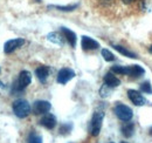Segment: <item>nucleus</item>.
<instances>
[{"label":"nucleus","mask_w":152,"mask_h":143,"mask_svg":"<svg viewBox=\"0 0 152 143\" xmlns=\"http://www.w3.org/2000/svg\"><path fill=\"white\" fill-rule=\"evenodd\" d=\"M111 72L115 74H119V75H128V67L124 66H113Z\"/></svg>","instance_id":"19"},{"label":"nucleus","mask_w":152,"mask_h":143,"mask_svg":"<svg viewBox=\"0 0 152 143\" xmlns=\"http://www.w3.org/2000/svg\"><path fill=\"white\" fill-rule=\"evenodd\" d=\"M137 0H122V2L123 4H125V5H131L133 2H136Z\"/></svg>","instance_id":"25"},{"label":"nucleus","mask_w":152,"mask_h":143,"mask_svg":"<svg viewBox=\"0 0 152 143\" xmlns=\"http://www.w3.org/2000/svg\"><path fill=\"white\" fill-rule=\"evenodd\" d=\"M110 88L111 87H109V86H107L105 83L102 86V88L99 89V94H101V96L102 97H107V96H109L110 95Z\"/></svg>","instance_id":"24"},{"label":"nucleus","mask_w":152,"mask_h":143,"mask_svg":"<svg viewBox=\"0 0 152 143\" xmlns=\"http://www.w3.org/2000/svg\"><path fill=\"white\" fill-rule=\"evenodd\" d=\"M56 117L53 114H45L40 120V125H43L47 129H54L56 125Z\"/></svg>","instance_id":"10"},{"label":"nucleus","mask_w":152,"mask_h":143,"mask_svg":"<svg viewBox=\"0 0 152 143\" xmlns=\"http://www.w3.org/2000/svg\"><path fill=\"white\" fill-rule=\"evenodd\" d=\"M61 32H62V35L64 36V39L69 42V45H70L72 47H75L76 41H77V36H76L75 33H74L73 31L66 28V27H62V28H61Z\"/></svg>","instance_id":"12"},{"label":"nucleus","mask_w":152,"mask_h":143,"mask_svg":"<svg viewBox=\"0 0 152 143\" xmlns=\"http://www.w3.org/2000/svg\"><path fill=\"white\" fill-rule=\"evenodd\" d=\"M145 74V71L143 67L138 66V65H132V66H129L128 67V75L131 76L133 79H138L140 76H143Z\"/></svg>","instance_id":"14"},{"label":"nucleus","mask_w":152,"mask_h":143,"mask_svg":"<svg viewBox=\"0 0 152 143\" xmlns=\"http://www.w3.org/2000/svg\"><path fill=\"white\" fill-rule=\"evenodd\" d=\"M73 129V125L72 123H63L60 127V134L62 135H68Z\"/></svg>","instance_id":"20"},{"label":"nucleus","mask_w":152,"mask_h":143,"mask_svg":"<svg viewBox=\"0 0 152 143\" xmlns=\"http://www.w3.org/2000/svg\"><path fill=\"white\" fill-rule=\"evenodd\" d=\"M23 43H25L23 39H12V40H8V41H6V43L4 46V52L6 54L13 53L15 49H18L19 47H21Z\"/></svg>","instance_id":"7"},{"label":"nucleus","mask_w":152,"mask_h":143,"mask_svg":"<svg viewBox=\"0 0 152 143\" xmlns=\"http://www.w3.org/2000/svg\"><path fill=\"white\" fill-rule=\"evenodd\" d=\"M110 143H114V142H110Z\"/></svg>","instance_id":"30"},{"label":"nucleus","mask_w":152,"mask_h":143,"mask_svg":"<svg viewBox=\"0 0 152 143\" xmlns=\"http://www.w3.org/2000/svg\"><path fill=\"white\" fill-rule=\"evenodd\" d=\"M128 96H129L130 101L132 102L134 106L140 107V106H144V105L146 103V100H145V99L143 97V95H142L139 91H137V90L129 89L128 90Z\"/></svg>","instance_id":"8"},{"label":"nucleus","mask_w":152,"mask_h":143,"mask_svg":"<svg viewBox=\"0 0 152 143\" xmlns=\"http://www.w3.org/2000/svg\"><path fill=\"white\" fill-rule=\"evenodd\" d=\"M0 72H1V69H0Z\"/></svg>","instance_id":"31"},{"label":"nucleus","mask_w":152,"mask_h":143,"mask_svg":"<svg viewBox=\"0 0 152 143\" xmlns=\"http://www.w3.org/2000/svg\"><path fill=\"white\" fill-rule=\"evenodd\" d=\"M101 53H102L103 59H104L105 61H108V62H109V61H114L115 60V55L111 53L109 49H105V48H104V49H102V52H101Z\"/></svg>","instance_id":"21"},{"label":"nucleus","mask_w":152,"mask_h":143,"mask_svg":"<svg viewBox=\"0 0 152 143\" xmlns=\"http://www.w3.org/2000/svg\"><path fill=\"white\" fill-rule=\"evenodd\" d=\"M12 108H13V111L14 114L19 117V119H25L27 117L29 114H31V105L26 101V100H22V99H19V100H15L12 105Z\"/></svg>","instance_id":"2"},{"label":"nucleus","mask_w":152,"mask_h":143,"mask_svg":"<svg viewBox=\"0 0 152 143\" xmlns=\"http://www.w3.org/2000/svg\"><path fill=\"white\" fill-rule=\"evenodd\" d=\"M122 143H126V142H122Z\"/></svg>","instance_id":"29"},{"label":"nucleus","mask_w":152,"mask_h":143,"mask_svg":"<svg viewBox=\"0 0 152 143\" xmlns=\"http://www.w3.org/2000/svg\"><path fill=\"white\" fill-rule=\"evenodd\" d=\"M31 82H32V74H31L28 71H22L19 74L18 80L13 83L12 93H14V94L21 93V91L25 89Z\"/></svg>","instance_id":"1"},{"label":"nucleus","mask_w":152,"mask_h":143,"mask_svg":"<svg viewBox=\"0 0 152 143\" xmlns=\"http://www.w3.org/2000/svg\"><path fill=\"white\" fill-rule=\"evenodd\" d=\"M49 8H56L58 11H64V12H70V11H74L75 8L78 7V5H69V6H57V5H53V6H48Z\"/></svg>","instance_id":"18"},{"label":"nucleus","mask_w":152,"mask_h":143,"mask_svg":"<svg viewBox=\"0 0 152 143\" xmlns=\"http://www.w3.org/2000/svg\"><path fill=\"white\" fill-rule=\"evenodd\" d=\"M149 134H150V135L152 136V127L150 128V130H149Z\"/></svg>","instance_id":"26"},{"label":"nucleus","mask_w":152,"mask_h":143,"mask_svg":"<svg viewBox=\"0 0 152 143\" xmlns=\"http://www.w3.org/2000/svg\"><path fill=\"white\" fill-rule=\"evenodd\" d=\"M149 51H150V53H152V45L150 46V48H149Z\"/></svg>","instance_id":"27"},{"label":"nucleus","mask_w":152,"mask_h":143,"mask_svg":"<svg viewBox=\"0 0 152 143\" xmlns=\"http://www.w3.org/2000/svg\"><path fill=\"white\" fill-rule=\"evenodd\" d=\"M140 90L143 93H146V94H152V87H151V83L149 81L146 82H143L140 85Z\"/></svg>","instance_id":"22"},{"label":"nucleus","mask_w":152,"mask_h":143,"mask_svg":"<svg viewBox=\"0 0 152 143\" xmlns=\"http://www.w3.org/2000/svg\"><path fill=\"white\" fill-rule=\"evenodd\" d=\"M50 108H52L50 102H48L46 100H38L34 102L32 110L35 115H45L50 110Z\"/></svg>","instance_id":"5"},{"label":"nucleus","mask_w":152,"mask_h":143,"mask_svg":"<svg viewBox=\"0 0 152 143\" xmlns=\"http://www.w3.org/2000/svg\"><path fill=\"white\" fill-rule=\"evenodd\" d=\"M47 39L50 41V42H53V43H56L58 46H63V43H64V36L61 35V34H58L56 32H52V33H49L48 35H47Z\"/></svg>","instance_id":"16"},{"label":"nucleus","mask_w":152,"mask_h":143,"mask_svg":"<svg viewBox=\"0 0 152 143\" xmlns=\"http://www.w3.org/2000/svg\"><path fill=\"white\" fill-rule=\"evenodd\" d=\"M28 142L29 143H42V137L35 134V133H32L29 135V139H28Z\"/></svg>","instance_id":"23"},{"label":"nucleus","mask_w":152,"mask_h":143,"mask_svg":"<svg viewBox=\"0 0 152 143\" xmlns=\"http://www.w3.org/2000/svg\"><path fill=\"white\" fill-rule=\"evenodd\" d=\"M37 1H38V2H40V1H41V0H37Z\"/></svg>","instance_id":"28"},{"label":"nucleus","mask_w":152,"mask_h":143,"mask_svg":"<svg viewBox=\"0 0 152 143\" xmlns=\"http://www.w3.org/2000/svg\"><path fill=\"white\" fill-rule=\"evenodd\" d=\"M81 46L84 51H94V49H97L99 47V43L94 39L84 35L81 39Z\"/></svg>","instance_id":"9"},{"label":"nucleus","mask_w":152,"mask_h":143,"mask_svg":"<svg viewBox=\"0 0 152 143\" xmlns=\"http://www.w3.org/2000/svg\"><path fill=\"white\" fill-rule=\"evenodd\" d=\"M49 72H50V68L47 66H40L35 69V75L41 83H45L47 81V79L49 76Z\"/></svg>","instance_id":"11"},{"label":"nucleus","mask_w":152,"mask_h":143,"mask_svg":"<svg viewBox=\"0 0 152 143\" xmlns=\"http://www.w3.org/2000/svg\"><path fill=\"white\" fill-rule=\"evenodd\" d=\"M114 111L116 114V116L121 120V121H124V122H128L132 119L133 116V113H132V109L121 102H118L114 108Z\"/></svg>","instance_id":"4"},{"label":"nucleus","mask_w":152,"mask_h":143,"mask_svg":"<svg viewBox=\"0 0 152 143\" xmlns=\"http://www.w3.org/2000/svg\"><path fill=\"white\" fill-rule=\"evenodd\" d=\"M103 119H104V111L103 110H96L94 113V115L91 117V121H90V127H89L90 134L93 136H97L101 133Z\"/></svg>","instance_id":"3"},{"label":"nucleus","mask_w":152,"mask_h":143,"mask_svg":"<svg viewBox=\"0 0 152 143\" xmlns=\"http://www.w3.org/2000/svg\"><path fill=\"white\" fill-rule=\"evenodd\" d=\"M75 77V72L70 68H62L57 74V82L60 85H66L67 82H69L72 79Z\"/></svg>","instance_id":"6"},{"label":"nucleus","mask_w":152,"mask_h":143,"mask_svg":"<svg viewBox=\"0 0 152 143\" xmlns=\"http://www.w3.org/2000/svg\"><path fill=\"white\" fill-rule=\"evenodd\" d=\"M121 130H122V134L125 136V137H131L133 135V133H134V125H133L132 122H125L124 125H122V128H121Z\"/></svg>","instance_id":"15"},{"label":"nucleus","mask_w":152,"mask_h":143,"mask_svg":"<svg viewBox=\"0 0 152 143\" xmlns=\"http://www.w3.org/2000/svg\"><path fill=\"white\" fill-rule=\"evenodd\" d=\"M113 47H114L115 49L118 52V53L123 54V55H125V56H129V57H131V59H136L137 57V55L132 52H130L129 49H126L125 47H123V46H119V45H113Z\"/></svg>","instance_id":"17"},{"label":"nucleus","mask_w":152,"mask_h":143,"mask_svg":"<svg viewBox=\"0 0 152 143\" xmlns=\"http://www.w3.org/2000/svg\"><path fill=\"white\" fill-rule=\"evenodd\" d=\"M104 83L107 86L114 88V87H117V86L121 85V81H119V79L115 75L113 72H110V73H107L104 75Z\"/></svg>","instance_id":"13"}]
</instances>
